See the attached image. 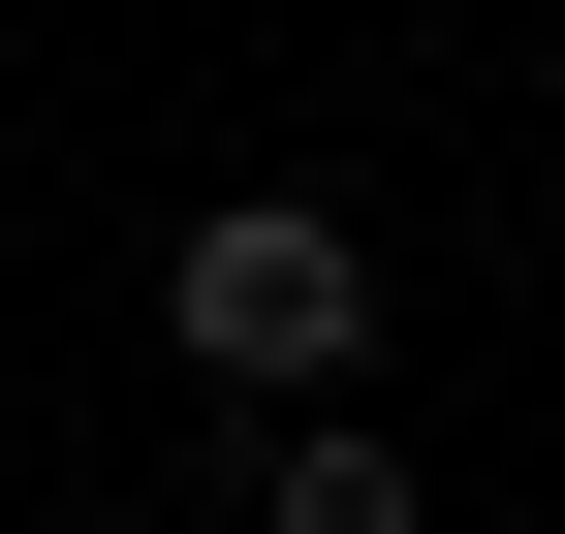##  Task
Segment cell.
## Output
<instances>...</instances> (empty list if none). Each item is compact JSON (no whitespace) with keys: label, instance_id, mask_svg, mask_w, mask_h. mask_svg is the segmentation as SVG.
Wrapping results in <instances>:
<instances>
[{"label":"cell","instance_id":"cell-1","mask_svg":"<svg viewBox=\"0 0 565 534\" xmlns=\"http://www.w3.org/2000/svg\"><path fill=\"white\" fill-rule=\"evenodd\" d=\"M158 346L221 377V409H315V377H377V221H345V189H189Z\"/></svg>","mask_w":565,"mask_h":534},{"label":"cell","instance_id":"cell-2","mask_svg":"<svg viewBox=\"0 0 565 534\" xmlns=\"http://www.w3.org/2000/svg\"><path fill=\"white\" fill-rule=\"evenodd\" d=\"M252 534H440V472H408L377 409H282L252 440Z\"/></svg>","mask_w":565,"mask_h":534},{"label":"cell","instance_id":"cell-3","mask_svg":"<svg viewBox=\"0 0 565 534\" xmlns=\"http://www.w3.org/2000/svg\"><path fill=\"white\" fill-rule=\"evenodd\" d=\"M534 284H565V221H534Z\"/></svg>","mask_w":565,"mask_h":534}]
</instances>
